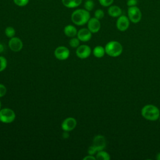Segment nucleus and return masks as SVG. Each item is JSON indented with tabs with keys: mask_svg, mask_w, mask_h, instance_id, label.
<instances>
[{
	"mask_svg": "<svg viewBox=\"0 0 160 160\" xmlns=\"http://www.w3.org/2000/svg\"><path fill=\"white\" fill-rule=\"evenodd\" d=\"M122 9L118 5H111L108 8V14L112 18H118L122 15Z\"/></svg>",
	"mask_w": 160,
	"mask_h": 160,
	"instance_id": "obj_14",
	"label": "nucleus"
},
{
	"mask_svg": "<svg viewBox=\"0 0 160 160\" xmlns=\"http://www.w3.org/2000/svg\"><path fill=\"white\" fill-rule=\"evenodd\" d=\"M96 158L93 155H88L83 158V160H96Z\"/></svg>",
	"mask_w": 160,
	"mask_h": 160,
	"instance_id": "obj_29",
	"label": "nucleus"
},
{
	"mask_svg": "<svg viewBox=\"0 0 160 160\" xmlns=\"http://www.w3.org/2000/svg\"><path fill=\"white\" fill-rule=\"evenodd\" d=\"M159 121H160V116H159Z\"/></svg>",
	"mask_w": 160,
	"mask_h": 160,
	"instance_id": "obj_34",
	"label": "nucleus"
},
{
	"mask_svg": "<svg viewBox=\"0 0 160 160\" xmlns=\"http://www.w3.org/2000/svg\"><path fill=\"white\" fill-rule=\"evenodd\" d=\"M77 125V121L75 118L69 117L66 118L61 123V128L64 131H71L75 129Z\"/></svg>",
	"mask_w": 160,
	"mask_h": 160,
	"instance_id": "obj_10",
	"label": "nucleus"
},
{
	"mask_svg": "<svg viewBox=\"0 0 160 160\" xmlns=\"http://www.w3.org/2000/svg\"><path fill=\"white\" fill-rule=\"evenodd\" d=\"M16 118L14 111L8 108L0 109V121L3 123L9 124L12 122Z\"/></svg>",
	"mask_w": 160,
	"mask_h": 160,
	"instance_id": "obj_4",
	"label": "nucleus"
},
{
	"mask_svg": "<svg viewBox=\"0 0 160 160\" xmlns=\"http://www.w3.org/2000/svg\"><path fill=\"white\" fill-rule=\"evenodd\" d=\"M92 145L97 149L98 151L103 150L106 146V141L104 136L96 135L92 140Z\"/></svg>",
	"mask_w": 160,
	"mask_h": 160,
	"instance_id": "obj_11",
	"label": "nucleus"
},
{
	"mask_svg": "<svg viewBox=\"0 0 160 160\" xmlns=\"http://www.w3.org/2000/svg\"><path fill=\"white\" fill-rule=\"evenodd\" d=\"M116 28L120 31H126L130 25V21L128 16L125 15H121L116 21Z\"/></svg>",
	"mask_w": 160,
	"mask_h": 160,
	"instance_id": "obj_7",
	"label": "nucleus"
},
{
	"mask_svg": "<svg viewBox=\"0 0 160 160\" xmlns=\"http://www.w3.org/2000/svg\"><path fill=\"white\" fill-rule=\"evenodd\" d=\"M54 53L56 58L61 61L67 59L70 55L69 49L67 47L63 46H58V48H56L54 50Z\"/></svg>",
	"mask_w": 160,
	"mask_h": 160,
	"instance_id": "obj_6",
	"label": "nucleus"
},
{
	"mask_svg": "<svg viewBox=\"0 0 160 160\" xmlns=\"http://www.w3.org/2000/svg\"><path fill=\"white\" fill-rule=\"evenodd\" d=\"M142 116L149 121H156L160 116L159 109L153 104L145 105L141 109Z\"/></svg>",
	"mask_w": 160,
	"mask_h": 160,
	"instance_id": "obj_2",
	"label": "nucleus"
},
{
	"mask_svg": "<svg viewBox=\"0 0 160 160\" xmlns=\"http://www.w3.org/2000/svg\"><path fill=\"white\" fill-rule=\"evenodd\" d=\"M95 6V3L93 0H86L84 2V8L88 11H91Z\"/></svg>",
	"mask_w": 160,
	"mask_h": 160,
	"instance_id": "obj_20",
	"label": "nucleus"
},
{
	"mask_svg": "<svg viewBox=\"0 0 160 160\" xmlns=\"http://www.w3.org/2000/svg\"><path fill=\"white\" fill-rule=\"evenodd\" d=\"M69 44L71 48H77L80 45V40L78 38L73 37L69 40Z\"/></svg>",
	"mask_w": 160,
	"mask_h": 160,
	"instance_id": "obj_21",
	"label": "nucleus"
},
{
	"mask_svg": "<svg viewBox=\"0 0 160 160\" xmlns=\"http://www.w3.org/2000/svg\"><path fill=\"white\" fill-rule=\"evenodd\" d=\"M3 51H4V46L2 44L0 43V53L3 52Z\"/></svg>",
	"mask_w": 160,
	"mask_h": 160,
	"instance_id": "obj_31",
	"label": "nucleus"
},
{
	"mask_svg": "<svg viewBox=\"0 0 160 160\" xmlns=\"http://www.w3.org/2000/svg\"><path fill=\"white\" fill-rule=\"evenodd\" d=\"M114 1V0H98V2L102 6L108 8L113 4Z\"/></svg>",
	"mask_w": 160,
	"mask_h": 160,
	"instance_id": "obj_24",
	"label": "nucleus"
},
{
	"mask_svg": "<svg viewBox=\"0 0 160 160\" xmlns=\"http://www.w3.org/2000/svg\"><path fill=\"white\" fill-rule=\"evenodd\" d=\"M96 159H98V160H109L110 159L111 157L107 152L103 150H101L97 152L96 155Z\"/></svg>",
	"mask_w": 160,
	"mask_h": 160,
	"instance_id": "obj_18",
	"label": "nucleus"
},
{
	"mask_svg": "<svg viewBox=\"0 0 160 160\" xmlns=\"http://www.w3.org/2000/svg\"><path fill=\"white\" fill-rule=\"evenodd\" d=\"M106 53L111 57H118L122 52V46L120 42L116 41L108 42L105 46Z\"/></svg>",
	"mask_w": 160,
	"mask_h": 160,
	"instance_id": "obj_3",
	"label": "nucleus"
},
{
	"mask_svg": "<svg viewBox=\"0 0 160 160\" xmlns=\"http://www.w3.org/2000/svg\"><path fill=\"white\" fill-rule=\"evenodd\" d=\"M62 137H63L64 138H68L69 137V133H68V131H64Z\"/></svg>",
	"mask_w": 160,
	"mask_h": 160,
	"instance_id": "obj_30",
	"label": "nucleus"
},
{
	"mask_svg": "<svg viewBox=\"0 0 160 160\" xmlns=\"http://www.w3.org/2000/svg\"><path fill=\"white\" fill-rule=\"evenodd\" d=\"M1 109V101H0V109Z\"/></svg>",
	"mask_w": 160,
	"mask_h": 160,
	"instance_id": "obj_33",
	"label": "nucleus"
},
{
	"mask_svg": "<svg viewBox=\"0 0 160 160\" xmlns=\"http://www.w3.org/2000/svg\"><path fill=\"white\" fill-rule=\"evenodd\" d=\"M61 2L64 7L71 9L79 6L82 2V0H61Z\"/></svg>",
	"mask_w": 160,
	"mask_h": 160,
	"instance_id": "obj_16",
	"label": "nucleus"
},
{
	"mask_svg": "<svg viewBox=\"0 0 160 160\" xmlns=\"http://www.w3.org/2000/svg\"><path fill=\"white\" fill-rule=\"evenodd\" d=\"M97 152H98L97 149L93 145H91V146H89L88 149V153L90 155H94L96 154Z\"/></svg>",
	"mask_w": 160,
	"mask_h": 160,
	"instance_id": "obj_27",
	"label": "nucleus"
},
{
	"mask_svg": "<svg viewBox=\"0 0 160 160\" xmlns=\"http://www.w3.org/2000/svg\"><path fill=\"white\" fill-rule=\"evenodd\" d=\"M88 29L92 33L98 32L101 29V22L99 19L96 18L95 17L91 18L88 22H87Z\"/></svg>",
	"mask_w": 160,
	"mask_h": 160,
	"instance_id": "obj_12",
	"label": "nucleus"
},
{
	"mask_svg": "<svg viewBox=\"0 0 160 160\" xmlns=\"http://www.w3.org/2000/svg\"><path fill=\"white\" fill-rule=\"evenodd\" d=\"M4 33L5 35L9 38H11L12 37H14L16 34V31L14 29V28L12 26H8L6 28L5 31H4Z\"/></svg>",
	"mask_w": 160,
	"mask_h": 160,
	"instance_id": "obj_19",
	"label": "nucleus"
},
{
	"mask_svg": "<svg viewBox=\"0 0 160 160\" xmlns=\"http://www.w3.org/2000/svg\"><path fill=\"white\" fill-rule=\"evenodd\" d=\"M7 67V60L2 56H0V72L3 71Z\"/></svg>",
	"mask_w": 160,
	"mask_h": 160,
	"instance_id": "obj_22",
	"label": "nucleus"
},
{
	"mask_svg": "<svg viewBox=\"0 0 160 160\" xmlns=\"http://www.w3.org/2000/svg\"><path fill=\"white\" fill-rule=\"evenodd\" d=\"M64 33L67 37L73 38L77 36L78 30L72 24H68L64 27Z\"/></svg>",
	"mask_w": 160,
	"mask_h": 160,
	"instance_id": "obj_15",
	"label": "nucleus"
},
{
	"mask_svg": "<svg viewBox=\"0 0 160 160\" xmlns=\"http://www.w3.org/2000/svg\"><path fill=\"white\" fill-rule=\"evenodd\" d=\"M6 92H7L6 87L2 84H0V98L4 96Z\"/></svg>",
	"mask_w": 160,
	"mask_h": 160,
	"instance_id": "obj_26",
	"label": "nucleus"
},
{
	"mask_svg": "<svg viewBox=\"0 0 160 160\" xmlns=\"http://www.w3.org/2000/svg\"><path fill=\"white\" fill-rule=\"evenodd\" d=\"M128 17L130 22L136 24L140 22L142 18V12L140 9L137 6L128 7Z\"/></svg>",
	"mask_w": 160,
	"mask_h": 160,
	"instance_id": "obj_5",
	"label": "nucleus"
},
{
	"mask_svg": "<svg viewBox=\"0 0 160 160\" xmlns=\"http://www.w3.org/2000/svg\"><path fill=\"white\" fill-rule=\"evenodd\" d=\"M138 3V0H127L126 4L128 7L136 6Z\"/></svg>",
	"mask_w": 160,
	"mask_h": 160,
	"instance_id": "obj_28",
	"label": "nucleus"
},
{
	"mask_svg": "<svg viewBox=\"0 0 160 160\" xmlns=\"http://www.w3.org/2000/svg\"><path fill=\"white\" fill-rule=\"evenodd\" d=\"M13 2L19 7H24L29 3V0H13Z\"/></svg>",
	"mask_w": 160,
	"mask_h": 160,
	"instance_id": "obj_25",
	"label": "nucleus"
},
{
	"mask_svg": "<svg viewBox=\"0 0 160 160\" xmlns=\"http://www.w3.org/2000/svg\"><path fill=\"white\" fill-rule=\"evenodd\" d=\"M92 53L96 58H102L106 53L105 49L101 46H97L93 49Z\"/></svg>",
	"mask_w": 160,
	"mask_h": 160,
	"instance_id": "obj_17",
	"label": "nucleus"
},
{
	"mask_svg": "<svg viewBox=\"0 0 160 160\" xmlns=\"http://www.w3.org/2000/svg\"><path fill=\"white\" fill-rule=\"evenodd\" d=\"M8 46L12 51L19 52L22 49L23 43L20 38L14 36L10 38L8 42Z\"/></svg>",
	"mask_w": 160,
	"mask_h": 160,
	"instance_id": "obj_9",
	"label": "nucleus"
},
{
	"mask_svg": "<svg viewBox=\"0 0 160 160\" xmlns=\"http://www.w3.org/2000/svg\"><path fill=\"white\" fill-rule=\"evenodd\" d=\"M94 17L100 20L104 17V12L101 9H98L94 11Z\"/></svg>",
	"mask_w": 160,
	"mask_h": 160,
	"instance_id": "obj_23",
	"label": "nucleus"
},
{
	"mask_svg": "<svg viewBox=\"0 0 160 160\" xmlns=\"http://www.w3.org/2000/svg\"><path fill=\"white\" fill-rule=\"evenodd\" d=\"M92 32L87 28H81L78 31L77 38L82 42L89 41L92 38Z\"/></svg>",
	"mask_w": 160,
	"mask_h": 160,
	"instance_id": "obj_13",
	"label": "nucleus"
},
{
	"mask_svg": "<svg viewBox=\"0 0 160 160\" xmlns=\"http://www.w3.org/2000/svg\"><path fill=\"white\" fill-rule=\"evenodd\" d=\"M90 18L91 15L89 11L84 8L77 9L74 10L71 15V21L77 26H83L87 24Z\"/></svg>",
	"mask_w": 160,
	"mask_h": 160,
	"instance_id": "obj_1",
	"label": "nucleus"
},
{
	"mask_svg": "<svg viewBox=\"0 0 160 160\" xmlns=\"http://www.w3.org/2000/svg\"><path fill=\"white\" fill-rule=\"evenodd\" d=\"M91 54V48L86 44L79 45L76 50V54L80 59H86L89 57Z\"/></svg>",
	"mask_w": 160,
	"mask_h": 160,
	"instance_id": "obj_8",
	"label": "nucleus"
},
{
	"mask_svg": "<svg viewBox=\"0 0 160 160\" xmlns=\"http://www.w3.org/2000/svg\"><path fill=\"white\" fill-rule=\"evenodd\" d=\"M156 159L160 160V152L157 154V155H156Z\"/></svg>",
	"mask_w": 160,
	"mask_h": 160,
	"instance_id": "obj_32",
	"label": "nucleus"
}]
</instances>
